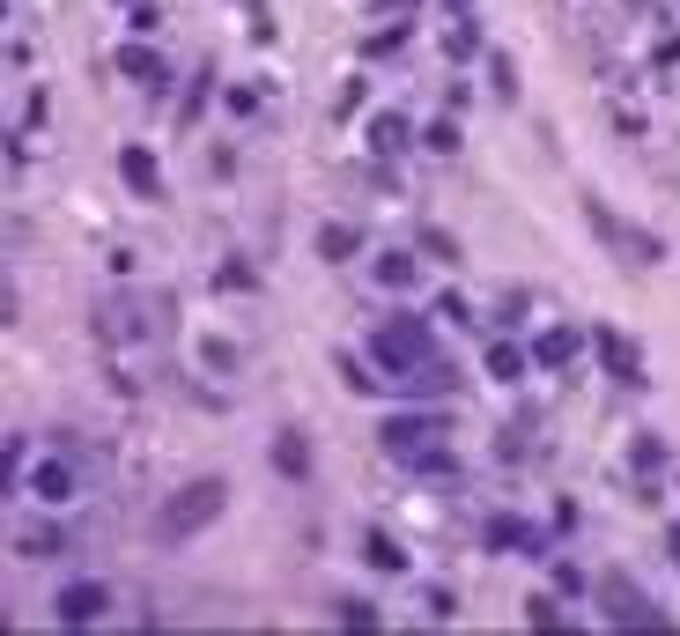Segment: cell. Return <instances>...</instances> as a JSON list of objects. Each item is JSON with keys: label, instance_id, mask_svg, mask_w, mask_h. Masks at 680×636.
I'll return each instance as SVG.
<instances>
[{"label": "cell", "instance_id": "1", "mask_svg": "<svg viewBox=\"0 0 680 636\" xmlns=\"http://www.w3.org/2000/svg\"><path fill=\"white\" fill-rule=\"evenodd\" d=\"M222 503H230V481H222V474L185 481V489H178V496H170L163 511H156V540H163V548H185L193 533H207V526L222 518Z\"/></svg>", "mask_w": 680, "mask_h": 636}, {"label": "cell", "instance_id": "2", "mask_svg": "<svg viewBox=\"0 0 680 636\" xmlns=\"http://www.w3.org/2000/svg\"><path fill=\"white\" fill-rule=\"evenodd\" d=\"M370 355H377V363H385V378H422V370L429 363H437V341H429V326H422V318H385V326H377L370 333Z\"/></svg>", "mask_w": 680, "mask_h": 636}, {"label": "cell", "instance_id": "3", "mask_svg": "<svg viewBox=\"0 0 680 636\" xmlns=\"http://www.w3.org/2000/svg\"><path fill=\"white\" fill-rule=\"evenodd\" d=\"M377 444H385L392 459H407V466H429V474H444V466H451V452H444V422H437V415H392Z\"/></svg>", "mask_w": 680, "mask_h": 636}, {"label": "cell", "instance_id": "4", "mask_svg": "<svg viewBox=\"0 0 680 636\" xmlns=\"http://www.w3.org/2000/svg\"><path fill=\"white\" fill-rule=\"evenodd\" d=\"M584 222L599 230V245H607L614 259H636V267H658V259H666V245H658L651 230H636V222H621V215H614V208H607L599 193H584Z\"/></svg>", "mask_w": 680, "mask_h": 636}, {"label": "cell", "instance_id": "5", "mask_svg": "<svg viewBox=\"0 0 680 636\" xmlns=\"http://www.w3.org/2000/svg\"><path fill=\"white\" fill-rule=\"evenodd\" d=\"M104 607H111V592L97 585V577H82V585H60V592H52V622H60V629L104 622Z\"/></svg>", "mask_w": 680, "mask_h": 636}, {"label": "cell", "instance_id": "6", "mask_svg": "<svg viewBox=\"0 0 680 636\" xmlns=\"http://www.w3.org/2000/svg\"><path fill=\"white\" fill-rule=\"evenodd\" d=\"M599 607H607V622H644V629L658 622V607H651V592H636V585H629V577H614V570H607V577H599Z\"/></svg>", "mask_w": 680, "mask_h": 636}, {"label": "cell", "instance_id": "7", "mask_svg": "<svg viewBox=\"0 0 680 636\" xmlns=\"http://www.w3.org/2000/svg\"><path fill=\"white\" fill-rule=\"evenodd\" d=\"M592 348H599V363H607V378L644 385V355H636V341H621L614 326H599V333H592Z\"/></svg>", "mask_w": 680, "mask_h": 636}, {"label": "cell", "instance_id": "8", "mask_svg": "<svg viewBox=\"0 0 680 636\" xmlns=\"http://www.w3.org/2000/svg\"><path fill=\"white\" fill-rule=\"evenodd\" d=\"M119 178L134 185V200H156V193H163V163L148 156L141 141H126V148H119Z\"/></svg>", "mask_w": 680, "mask_h": 636}, {"label": "cell", "instance_id": "9", "mask_svg": "<svg viewBox=\"0 0 680 636\" xmlns=\"http://www.w3.org/2000/svg\"><path fill=\"white\" fill-rule=\"evenodd\" d=\"M23 489H30L37 503H67V496H74V466H67V459H37L30 474H23Z\"/></svg>", "mask_w": 680, "mask_h": 636}, {"label": "cell", "instance_id": "10", "mask_svg": "<svg viewBox=\"0 0 680 636\" xmlns=\"http://www.w3.org/2000/svg\"><path fill=\"white\" fill-rule=\"evenodd\" d=\"M577 355H584V333L577 326H547L540 341H533V363H547V370H570Z\"/></svg>", "mask_w": 680, "mask_h": 636}, {"label": "cell", "instance_id": "11", "mask_svg": "<svg viewBox=\"0 0 680 636\" xmlns=\"http://www.w3.org/2000/svg\"><path fill=\"white\" fill-rule=\"evenodd\" d=\"M119 74H126V82H141V89H163L170 82V67H163L156 45H119Z\"/></svg>", "mask_w": 680, "mask_h": 636}, {"label": "cell", "instance_id": "12", "mask_svg": "<svg viewBox=\"0 0 680 636\" xmlns=\"http://www.w3.org/2000/svg\"><path fill=\"white\" fill-rule=\"evenodd\" d=\"M488 548L496 555H540V533L525 526V518H496V526H488Z\"/></svg>", "mask_w": 680, "mask_h": 636}, {"label": "cell", "instance_id": "13", "mask_svg": "<svg viewBox=\"0 0 680 636\" xmlns=\"http://www.w3.org/2000/svg\"><path fill=\"white\" fill-rule=\"evenodd\" d=\"M274 466L289 481H304L311 474V444H304V429H274Z\"/></svg>", "mask_w": 680, "mask_h": 636}, {"label": "cell", "instance_id": "14", "mask_svg": "<svg viewBox=\"0 0 680 636\" xmlns=\"http://www.w3.org/2000/svg\"><path fill=\"white\" fill-rule=\"evenodd\" d=\"M363 563H370V570H392V577H400V570H407V548H400V540H392L385 526H370V533H363Z\"/></svg>", "mask_w": 680, "mask_h": 636}, {"label": "cell", "instance_id": "15", "mask_svg": "<svg viewBox=\"0 0 680 636\" xmlns=\"http://www.w3.org/2000/svg\"><path fill=\"white\" fill-rule=\"evenodd\" d=\"M407 134H414V126L400 119V111H377V119H370V156H400Z\"/></svg>", "mask_w": 680, "mask_h": 636}, {"label": "cell", "instance_id": "16", "mask_svg": "<svg viewBox=\"0 0 680 636\" xmlns=\"http://www.w3.org/2000/svg\"><path fill=\"white\" fill-rule=\"evenodd\" d=\"M525 363H533V355H525L518 341H496V348H488V378H496V385H518Z\"/></svg>", "mask_w": 680, "mask_h": 636}, {"label": "cell", "instance_id": "17", "mask_svg": "<svg viewBox=\"0 0 680 636\" xmlns=\"http://www.w3.org/2000/svg\"><path fill=\"white\" fill-rule=\"evenodd\" d=\"M318 259H355V222H326V230H318Z\"/></svg>", "mask_w": 680, "mask_h": 636}, {"label": "cell", "instance_id": "18", "mask_svg": "<svg viewBox=\"0 0 680 636\" xmlns=\"http://www.w3.org/2000/svg\"><path fill=\"white\" fill-rule=\"evenodd\" d=\"M15 555H67V533L60 526H30L23 540H15Z\"/></svg>", "mask_w": 680, "mask_h": 636}, {"label": "cell", "instance_id": "19", "mask_svg": "<svg viewBox=\"0 0 680 636\" xmlns=\"http://www.w3.org/2000/svg\"><path fill=\"white\" fill-rule=\"evenodd\" d=\"M377 289H414V259L407 252H385V259H377Z\"/></svg>", "mask_w": 680, "mask_h": 636}, {"label": "cell", "instance_id": "20", "mask_svg": "<svg viewBox=\"0 0 680 636\" xmlns=\"http://www.w3.org/2000/svg\"><path fill=\"white\" fill-rule=\"evenodd\" d=\"M488 82H496V97H518V67H510L503 52H488Z\"/></svg>", "mask_w": 680, "mask_h": 636}, {"label": "cell", "instance_id": "21", "mask_svg": "<svg viewBox=\"0 0 680 636\" xmlns=\"http://www.w3.org/2000/svg\"><path fill=\"white\" fill-rule=\"evenodd\" d=\"M525 304H533V289H503V296H496V318H503V326H518Z\"/></svg>", "mask_w": 680, "mask_h": 636}, {"label": "cell", "instance_id": "22", "mask_svg": "<svg viewBox=\"0 0 680 636\" xmlns=\"http://www.w3.org/2000/svg\"><path fill=\"white\" fill-rule=\"evenodd\" d=\"M333 370H340V378H348V392H385V385H377V378H370V370H363V363H355V355H340V363H333Z\"/></svg>", "mask_w": 680, "mask_h": 636}, {"label": "cell", "instance_id": "23", "mask_svg": "<svg viewBox=\"0 0 680 636\" xmlns=\"http://www.w3.org/2000/svg\"><path fill=\"white\" fill-rule=\"evenodd\" d=\"M422 141L437 148V156H451V148H459V126H451V119H437V126H422Z\"/></svg>", "mask_w": 680, "mask_h": 636}, {"label": "cell", "instance_id": "24", "mask_svg": "<svg viewBox=\"0 0 680 636\" xmlns=\"http://www.w3.org/2000/svg\"><path fill=\"white\" fill-rule=\"evenodd\" d=\"M422 252H429V259H459V237H444V230H422Z\"/></svg>", "mask_w": 680, "mask_h": 636}, {"label": "cell", "instance_id": "25", "mask_svg": "<svg viewBox=\"0 0 680 636\" xmlns=\"http://www.w3.org/2000/svg\"><path fill=\"white\" fill-rule=\"evenodd\" d=\"M340 622H355V629H377V607H370V600H340Z\"/></svg>", "mask_w": 680, "mask_h": 636}, {"label": "cell", "instance_id": "26", "mask_svg": "<svg viewBox=\"0 0 680 636\" xmlns=\"http://www.w3.org/2000/svg\"><path fill=\"white\" fill-rule=\"evenodd\" d=\"M422 607H429V622H451V614H459V600H451V592H422Z\"/></svg>", "mask_w": 680, "mask_h": 636}, {"label": "cell", "instance_id": "27", "mask_svg": "<svg viewBox=\"0 0 680 636\" xmlns=\"http://www.w3.org/2000/svg\"><path fill=\"white\" fill-rule=\"evenodd\" d=\"M437 318H451V326H466L474 311H466V296H451V289H444V296H437Z\"/></svg>", "mask_w": 680, "mask_h": 636}, {"label": "cell", "instance_id": "28", "mask_svg": "<svg viewBox=\"0 0 680 636\" xmlns=\"http://www.w3.org/2000/svg\"><path fill=\"white\" fill-rule=\"evenodd\" d=\"M525 614H533L540 629H555V622H562V607H555V600H540V592H533V600H525Z\"/></svg>", "mask_w": 680, "mask_h": 636}, {"label": "cell", "instance_id": "29", "mask_svg": "<svg viewBox=\"0 0 680 636\" xmlns=\"http://www.w3.org/2000/svg\"><path fill=\"white\" fill-rule=\"evenodd\" d=\"M658 459H666V444H658V437H636V466H644V474H651Z\"/></svg>", "mask_w": 680, "mask_h": 636}, {"label": "cell", "instance_id": "30", "mask_svg": "<svg viewBox=\"0 0 680 636\" xmlns=\"http://www.w3.org/2000/svg\"><path fill=\"white\" fill-rule=\"evenodd\" d=\"M666 555H673V570H680V526H673V533H666Z\"/></svg>", "mask_w": 680, "mask_h": 636}]
</instances>
